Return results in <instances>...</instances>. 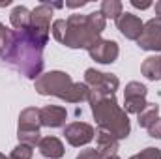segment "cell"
Here are the masks:
<instances>
[{"label": "cell", "mask_w": 161, "mask_h": 159, "mask_svg": "<svg viewBox=\"0 0 161 159\" xmlns=\"http://www.w3.org/2000/svg\"><path fill=\"white\" fill-rule=\"evenodd\" d=\"M43 45L30 36L28 30H9L4 60L28 79H38L43 71Z\"/></svg>", "instance_id": "cell-1"}, {"label": "cell", "mask_w": 161, "mask_h": 159, "mask_svg": "<svg viewBox=\"0 0 161 159\" xmlns=\"http://www.w3.org/2000/svg\"><path fill=\"white\" fill-rule=\"evenodd\" d=\"M88 101H90L92 114L97 122L99 129L109 131L118 140L129 137L131 123H129V118H127V112L118 105L114 94H101V92L90 90Z\"/></svg>", "instance_id": "cell-2"}, {"label": "cell", "mask_w": 161, "mask_h": 159, "mask_svg": "<svg viewBox=\"0 0 161 159\" xmlns=\"http://www.w3.org/2000/svg\"><path fill=\"white\" fill-rule=\"evenodd\" d=\"M105 17L99 11H92L88 15H69L66 19V34L62 45L69 49H90L96 41H99L101 32L105 30Z\"/></svg>", "instance_id": "cell-3"}, {"label": "cell", "mask_w": 161, "mask_h": 159, "mask_svg": "<svg viewBox=\"0 0 161 159\" xmlns=\"http://www.w3.org/2000/svg\"><path fill=\"white\" fill-rule=\"evenodd\" d=\"M34 88L40 96H54L68 103L86 101L90 96V88L84 82H73L66 71H49L41 73L34 80Z\"/></svg>", "instance_id": "cell-4"}, {"label": "cell", "mask_w": 161, "mask_h": 159, "mask_svg": "<svg viewBox=\"0 0 161 159\" xmlns=\"http://www.w3.org/2000/svg\"><path fill=\"white\" fill-rule=\"evenodd\" d=\"M40 125H41L40 109L28 107V109L21 111V114H19V127H17L19 144H26L30 148H34L36 144H40V140H41Z\"/></svg>", "instance_id": "cell-5"}, {"label": "cell", "mask_w": 161, "mask_h": 159, "mask_svg": "<svg viewBox=\"0 0 161 159\" xmlns=\"http://www.w3.org/2000/svg\"><path fill=\"white\" fill-rule=\"evenodd\" d=\"M64 4L56 2V4H40L38 8L32 9V21H30V36L38 41L40 45H47L49 41V32H51V17H53V9L62 8Z\"/></svg>", "instance_id": "cell-6"}, {"label": "cell", "mask_w": 161, "mask_h": 159, "mask_svg": "<svg viewBox=\"0 0 161 159\" xmlns=\"http://www.w3.org/2000/svg\"><path fill=\"white\" fill-rule=\"evenodd\" d=\"M146 94H148V88L137 80H131L125 84V90H124V111L127 114H139L146 105Z\"/></svg>", "instance_id": "cell-7"}, {"label": "cell", "mask_w": 161, "mask_h": 159, "mask_svg": "<svg viewBox=\"0 0 161 159\" xmlns=\"http://www.w3.org/2000/svg\"><path fill=\"white\" fill-rule=\"evenodd\" d=\"M84 84L94 90V92H101V94H114L120 86V80L113 73H101L94 68H88L84 71Z\"/></svg>", "instance_id": "cell-8"}, {"label": "cell", "mask_w": 161, "mask_h": 159, "mask_svg": "<svg viewBox=\"0 0 161 159\" xmlns=\"http://www.w3.org/2000/svg\"><path fill=\"white\" fill-rule=\"evenodd\" d=\"M64 137H66V140L71 146L80 148V146H84V144H88V142L94 140L96 131L86 122H73V123H68L64 127Z\"/></svg>", "instance_id": "cell-9"}, {"label": "cell", "mask_w": 161, "mask_h": 159, "mask_svg": "<svg viewBox=\"0 0 161 159\" xmlns=\"http://www.w3.org/2000/svg\"><path fill=\"white\" fill-rule=\"evenodd\" d=\"M142 51H161V17L150 19L142 26V34L137 40Z\"/></svg>", "instance_id": "cell-10"}, {"label": "cell", "mask_w": 161, "mask_h": 159, "mask_svg": "<svg viewBox=\"0 0 161 159\" xmlns=\"http://www.w3.org/2000/svg\"><path fill=\"white\" fill-rule=\"evenodd\" d=\"M88 54L92 60L99 62V64H113L118 54H120V49H118V43L113 40H99L96 41L90 49H88Z\"/></svg>", "instance_id": "cell-11"}, {"label": "cell", "mask_w": 161, "mask_h": 159, "mask_svg": "<svg viewBox=\"0 0 161 159\" xmlns=\"http://www.w3.org/2000/svg\"><path fill=\"white\" fill-rule=\"evenodd\" d=\"M142 26H144V23L137 15H133L129 11H125V13L122 11V15L116 19V28L120 30L127 40H133V41L139 40L141 34H142Z\"/></svg>", "instance_id": "cell-12"}, {"label": "cell", "mask_w": 161, "mask_h": 159, "mask_svg": "<svg viewBox=\"0 0 161 159\" xmlns=\"http://www.w3.org/2000/svg\"><path fill=\"white\" fill-rule=\"evenodd\" d=\"M96 152L99 159H111L118 152V139L111 135L109 131L99 129L96 133Z\"/></svg>", "instance_id": "cell-13"}, {"label": "cell", "mask_w": 161, "mask_h": 159, "mask_svg": "<svg viewBox=\"0 0 161 159\" xmlns=\"http://www.w3.org/2000/svg\"><path fill=\"white\" fill-rule=\"evenodd\" d=\"M40 116H41V125L45 127H60L66 123L68 112L64 107L58 105H45L43 109H40Z\"/></svg>", "instance_id": "cell-14"}, {"label": "cell", "mask_w": 161, "mask_h": 159, "mask_svg": "<svg viewBox=\"0 0 161 159\" xmlns=\"http://www.w3.org/2000/svg\"><path fill=\"white\" fill-rule=\"evenodd\" d=\"M38 150L47 159H60L64 157V144L56 137H43L38 144Z\"/></svg>", "instance_id": "cell-15"}, {"label": "cell", "mask_w": 161, "mask_h": 159, "mask_svg": "<svg viewBox=\"0 0 161 159\" xmlns=\"http://www.w3.org/2000/svg\"><path fill=\"white\" fill-rule=\"evenodd\" d=\"M9 21L15 30H28L32 21V11L25 6H15L9 13Z\"/></svg>", "instance_id": "cell-16"}, {"label": "cell", "mask_w": 161, "mask_h": 159, "mask_svg": "<svg viewBox=\"0 0 161 159\" xmlns=\"http://www.w3.org/2000/svg\"><path fill=\"white\" fill-rule=\"evenodd\" d=\"M141 73L148 80H161V64L159 56H148L142 66H141Z\"/></svg>", "instance_id": "cell-17"}, {"label": "cell", "mask_w": 161, "mask_h": 159, "mask_svg": "<svg viewBox=\"0 0 161 159\" xmlns=\"http://www.w3.org/2000/svg\"><path fill=\"white\" fill-rule=\"evenodd\" d=\"M158 118H159V105H156V103H148V105L137 114L139 125H141V127H146V129H148Z\"/></svg>", "instance_id": "cell-18"}, {"label": "cell", "mask_w": 161, "mask_h": 159, "mask_svg": "<svg viewBox=\"0 0 161 159\" xmlns=\"http://www.w3.org/2000/svg\"><path fill=\"white\" fill-rule=\"evenodd\" d=\"M99 13H101L105 19H114V21H116L122 15V2L120 0H103Z\"/></svg>", "instance_id": "cell-19"}, {"label": "cell", "mask_w": 161, "mask_h": 159, "mask_svg": "<svg viewBox=\"0 0 161 159\" xmlns=\"http://www.w3.org/2000/svg\"><path fill=\"white\" fill-rule=\"evenodd\" d=\"M9 159H32V148L26 146V144H17L11 150Z\"/></svg>", "instance_id": "cell-20"}, {"label": "cell", "mask_w": 161, "mask_h": 159, "mask_svg": "<svg viewBox=\"0 0 161 159\" xmlns=\"http://www.w3.org/2000/svg\"><path fill=\"white\" fill-rule=\"evenodd\" d=\"M51 32H53V38L54 40L62 43V38L66 34V19H56L53 23V26H51Z\"/></svg>", "instance_id": "cell-21"}, {"label": "cell", "mask_w": 161, "mask_h": 159, "mask_svg": "<svg viewBox=\"0 0 161 159\" xmlns=\"http://www.w3.org/2000/svg\"><path fill=\"white\" fill-rule=\"evenodd\" d=\"M137 159H161V150L159 148H144L141 150V154H137Z\"/></svg>", "instance_id": "cell-22"}, {"label": "cell", "mask_w": 161, "mask_h": 159, "mask_svg": "<svg viewBox=\"0 0 161 159\" xmlns=\"http://www.w3.org/2000/svg\"><path fill=\"white\" fill-rule=\"evenodd\" d=\"M8 41H9V30L0 23V56H4V52L8 49Z\"/></svg>", "instance_id": "cell-23"}, {"label": "cell", "mask_w": 161, "mask_h": 159, "mask_svg": "<svg viewBox=\"0 0 161 159\" xmlns=\"http://www.w3.org/2000/svg\"><path fill=\"white\" fill-rule=\"evenodd\" d=\"M148 135L152 139H161V118H158L150 127H148Z\"/></svg>", "instance_id": "cell-24"}, {"label": "cell", "mask_w": 161, "mask_h": 159, "mask_svg": "<svg viewBox=\"0 0 161 159\" xmlns=\"http://www.w3.org/2000/svg\"><path fill=\"white\" fill-rule=\"evenodd\" d=\"M75 159H99V157H97L96 148H86V150H82Z\"/></svg>", "instance_id": "cell-25"}, {"label": "cell", "mask_w": 161, "mask_h": 159, "mask_svg": "<svg viewBox=\"0 0 161 159\" xmlns=\"http://www.w3.org/2000/svg\"><path fill=\"white\" fill-rule=\"evenodd\" d=\"M131 6L133 8H139V9H148L150 6H152V2H139V0H131Z\"/></svg>", "instance_id": "cell-26"}, {"label": "cell", "mask_w": 161, "mask_h": 159, "mask_svg": "<svg viewBox=\"0 0 161 159\" xmlns=\"http://www.w3.org/2000/svg\"><path fill=\"white\" fill-rule=\"evenodd\" d=\"M66 6L68 8H82V6H86V2H66Z\"/></svg>", "instance_id": "cell-27"}, {"label": "cell", "mask_w": 161, "mask_h": 159, "mask_svg": "<svg viewBox=\"0 0 161 159\" xmlns=\"http://www.w3.org/2000/svg\"><path fill=\"white\" fill-rule=\"evenodd\" d=\"M154 9H156L158 17H161V0H159V2H156V4H154Z\"/></svg>", "instance_id": "cell-28"}, {"label": "cell", "mask_w": 161, "mask_h": 159, "mask_svg": "<svg viewBox=\"0 0 161 159\" xmlns=\"http://www.w3.org/2000/svg\"><path fill=\"white\" fill-rule=\"evenodd\" d=\"M0 159H9V157H6V156H4V154H0Z\"/></svg>", "instance_id": "cell-29"}, {"label": "cell", "mask_w": 161, "mask_h": 159, "mask_svg": "<svg viewBox=\"0 0 161 159\" xmlns=\"http://www.w3.org/2000/svg\"><path fill=\"white\" fill-rule=\"evenodd\" d=\"M129 159H137V156H131V157H129Z\"/></svg>", "instance_id": "cell-30"}, {"label": "cell", "mask_w": 161, "mask_h": 159, "mask_svg": "<svg viewBox=\"0 0 161 159\" xmlns=\"http://www.w3.org/2000/svg\"><path fill=\"white\" fill-rule=\"evenodd\" d=\"M111 159H120V157H118V156H114V157H111Z\"/></svg>", "instance_id": "cell-31"}, {"label": "cell", "mask_w": 161, "mask_h": 159, "mask_svg": "<svg viewBox=\"0 0 161 159\" xmlns=\"http://www.w3.org/2000/svg\"><path fill=\"white\" fill-rule=\"evenodd\" d=\"M159 64H161V54H159Z\"/></svg>", "instance_id": "cell-32"}]
</instances>
